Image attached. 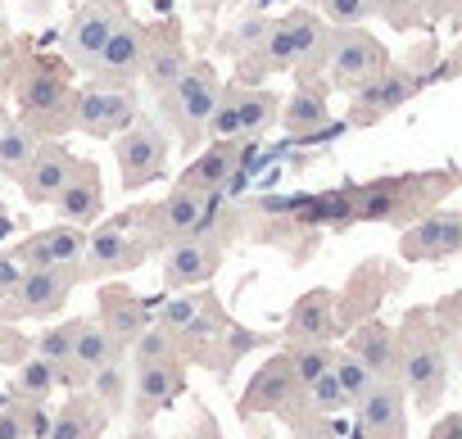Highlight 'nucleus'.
<instances>
[{
  "instance_id": "6",
  "label": "nucleus",
  "mask_w": 462,
  "mask_h": 439,
  "mask_svg": "<svg viewBox=\"0 0 462 439\" xmlns=\"http://www.w3.org/2000/svg\"><path fill=\"white\" fill-rule=\"evenodd\" d=\"M123 19H127L123 0H82V5L73 10V19H69V32H64L69 59H73L82 73H91L96 59H100V50H105V41H109V32H114Z\"/></svg>"
},
{
  "instance_id": "18",
  "label": "nucleus",
  "mask_w": 462,
  "mask_h": 439,
  "mask_svg": "<svg viewBox=\"0 0 462 439\" xmlns=\"http://www.w3.org/2000/svg\"><path fill=\"white\" fill-rule=\"evenodd\" d=\"M358 416H363L367 439H403V398L394 385L372 380L367 394L358 398Z\"/></svg>"
},
{
  "instance_id": "16",
  "label": "nucleus",
  "mask_w": 462,
  "mask_h": 439,
  "mask_svg": "<svg viewBox=\"0 0 462 439\" xmlns=\"http://www.w3.org/2000/svg\"><path fill=\"white\" fill-rule=\"evenodd\" d=\"M462 245V223H457V213H430L421 227H412L399 245L403 259H444Z\"/></svg>"
},
{
  "instance_id": "33",
  "label": "nucleus",
  "mask_w": 462,
  "mask_h": 439,
  "mask_svg": "<svg viewBox=\"0 0 462 439\" xmlns=\"http://www.w3.org/2000/svg\"><path fill=\"white\" fill-rule=\"evenodd\" d=\"M376 10H381V0H322V14H327L336 28H358V23H367Z\"/></svg>"
},
{
  "instance_id": "27",
  "label": "nucleus",
  "mask_w": 462,
  "mask_h": 439,
  "mask_svg": "<svg viewBox=\"0 0 462 439\" xmlns=\"http://www.w3.org/2000/svg\"><path fill=\"white\" fill-rule=\"evenodd\" d=\"M159 326L168 335H199V331H213L217 326V308L204 304V299H168Z\"/></svg>"
},
{
  "instance_id": "30",
  "label": "nucleus",
  "mask_w": 462,
  "mask_h": 439,
  "mask_svg": "<svg viewBox=\"0 0 462 439\" xmlns=\"http://www.w3.org/2000/svg\"><path fill=\"white\" fill-rule=\"evenodd\" d=\"M331 376H336V385L345 389V398H349V403H358V398L367 394V385L376 380V376H372V367H367L358 353H340V358H331Z\"/></svg>"
},
{
  "instance_id": "11",
  "label": "nucleus",
  "mask_w": 462,
  "mask_h": 439,
  "mask_svg": "<svg viewBox=\"0 0 462 439\" xmlns=\"http://www.w3.org/2000/svg\"><path fill=\"white\" fill-rule=\"evenodd\" d=\"M82 250H87V232L73 227V223H60L51 232H37L23 250H19V268H64L73 272L82 263Z\"/></svg>"
},
{
  "instance_id": "43",
  "label": "nucleus",
  "mask_w": 462,
  "mask_h": 439,
  "mask_svg": "<svg viewBox=\"0 0 462 439\" xmlns=\"http://www.w3.org/2000/svg\"><path fill=\"white\" fill-rule=\"evenodd\" d=\"M435 439H462V416H444L435 425Z\"/></svg>"
},
{
  "instance_id": "32",
  "label": "nucleus",
  "mask_w": 462,
  "mask_h": 439,
  "mask_svg": "<svg viewBox=\"0 0 462 439\" xmlns=\"http://www.w3.org/2000/svg\"><path fill=\"white\" fill-rule=\"evenodd\" d=\"M354 353L372 367V376H381V371L390 367V358H394V353H390V335H385L381 326H363V331L354 335Z\"/></svg>"
},
{
  "instance_id": "24",
  "label": "nucleus",
  "mask_w": 462,
  "mask_h": 439,
  "mask_svg": "<svg viewBox=\"0 0 462 439\" xmlns=\"http://www.w3.org/2000/svg\"><path fill=\"white\" fill-rule=\"evenodd\" d=\"M118 353V340L100 326V322H78V331H73V353H69V362H73V376H91L100 362H109Z\"/></svg>"
},
{
  "instance_id": "2",
  "label": "nucleus",
  "mask_w": 462,
  "mask_h": 439,
  "mask_svg": "<svg viewBox=\"0 0 462 439\" xmlns=\"http://www.w3.org/2000/svg\"><path fill=\"white\" fill-rule=\"evenodd\" d=\"M217 91H222V78H217V69H213L208 59L186 64L181 78L163 91V114L177 123V132H181L186 145H195V141L204 136L208 114H213V105H217Z\"/></svg>"
},
{
  "instance_id": "37",
  "label": "nucleus",
  "mask_w": 462,
  "mask_h": 439,
  "mask_svg": "<svg viewBox=\"0 0 462 439\" xmlns=\"http://www.w3.org/2000/svg\"><path fill=\"white\" fill-rule=\"evenodd\" d=\"M309 398H313V407H318V412H340V407L349 403V398H345V389L336 385L331 367H327V371H322V376L309 385Z\"/></svg>"
},
{
  "instance_id": "13",
  "label": "nucleus",
  "mask_w": 462,
  "mask_h": 439,
  "mask_svg": "<svg viewBox=\"0 0 462 439\" xmlns=\"http://www.w3.org/2000/svg\"><path fill=\"white\" fill-rule=\"evenodd\" d=\"M186 69V50H181V32L177 23H159L154 32H145V55H141V78L154 96H163Z\"/></svg>"
},
{
  "instance_id": "34",
  "label": "nucleus",
  "mask_w": 462,
  "mask_h": 439,
  "mask_svg": "<svg viewBox=\"0 0 462 439\" xmlns=\"http://www.w3.org/2000/svg\"><path fill=\"white\" fill-rule=\"evenodd\" d=\"M73 331H78V322L73 326H46L42 335H37V358H46L55 371L69 362V353H73Z\"/></svg>"
},
{
  "instance_id": "39",
  "label": "nucleus",
  "mask_w": 462,
  "mask_h": 439,
  "mask_svg": "<svg viewBox=\"0 0 462 439\" xmlns=\"http://www.w3.org/2000/svg\"><path fill=\"white\" fill-rule=\"evenodd\" d=\"M19 421H23V434H28V439H46V430H51V412H46L42 398H23Z\"/></svg>"
},
{
  "instance_id": "14",
  "label": "nucleus",
  "mask_w": 462,
  "mask_h": 439,
  "mask_svg": "<svg viewBox=\"0 0 462 439\" xmlns=\"http://www.w3.org/2000/svg\"><path fill=\"white\" fill-rule=\"evenodd\" d=\"M69 168H73V154L64 145H37V154L19 172V186L32 204H51L60 195V186L69 181Z\"/></svg>"
},
{
  "instance_id": "42",
  "label": "nucleus",
  "mask_w": 462,
  "mask_h": 439,
  "mask_svg": "<svg viewBox=\"0 0 462 439\" xmlns=\"http://www.w3.org/2000/svg\"><path fill=\"white\" fill-rule=\"evenodd\" d=\"M19 263L10 259V254H0V290H14V281H19Z\"/></svg>"
},
{
  "instance_id": "35",
  "label": "nucleus",
  "mask_w": 462,
  "mask_h": 439,
  "mask_svg": "<svg viewBox=\"0 0 462 439\" xmlns=\"http://www.w3.org/2000/svg\"><path fill=\"white\" fill-rule=\"evenodd\" d=\"M145 322H150V317H145L141 304H114V308H109V322H100V326H105L114 340H132Z\"/></svg>"
},
{
  "instance_id": "12",
  "label": "nucleus",
  "mask_w": 462,
  "mask_h": 439,
  "mask_svg": "<svg viewBox=\"0 0 462 439\" xmlns=\"http://www.w3.org/2000/svg\"><path fill=\"white\" fill-rule=\"evenodd\" d=\"M141 55H145V28L127 14L114 32H109V41H105V50H100V59H96V78L100 82H132L136 73H141Z\"/></svg>"
},
{
  "instance_id": "40",
  "label": "nucleus",
  "mask_w": 462,
  "mask_h": 439,
  "mask_svg": "<svg viewBox=\"0 0 462 439\" xmlns=\"http://www.w3.org/2000/svg\"><path fill=\"white\" fill-rule=\"evenodd\" d=\"M331 326V317H327V299H309L304 308H300V317H295V331L300 335H309V331H327Z\"/></svg>"
},
{
  "instance_id": "1",
  "label": "nucleus",
  "mask_w": 462,
  "mask_h": 439,
  "mask_svg": "<svg viewBox=\"0 0 462 439\" xmlns=\"http://www.w3.org/2000/svg\"><path fill=\"white\" fill-rule=\"evenodd\" d=\"M309 64H322V73H327V82H331L336 91H358L367 78H376V73L390 64V55H385V46H381L372 32H363V28H340L331 41L318 37V46H313L295 69H309Z\"/></svg>"
},
{
  "instance_id": "28",
  "label": "nucleus",
  "mask_w": 462,
  "mask_h": 439,
  "mask_svg": "<svg viewBox=\"0 0 462 439\" xmlns=\"http://www.w3.org/2000/svg\"><path fill=\"white\" fill-rule=\"evenodd\" d=\"M37 132L28 127V123H5L0 118V172H10V177H19L23 168H28V159L37 154Z\"/></svg>"
},
{
  "instance_id": "21",
  "label": "nucleus",
  "mask_w": 462,
  "mask_h": 439,
  "mask_svg": "<svg viewBox=\"0 0 462 439\" xmlns=\"http://www.w3.org/2000/svg\"><path fill=\"white\" fill-rule=\"evenodd\" d=\"M236 141H217V145H208V154H199L186 172H181V186H190V190H226L231 186V172H236Z\"/></svg>"
},
{
  "instance_id": "4",
  "label": "nucleus",
  "mask_w": 462,
  "mask_h": 439,
  "mask_svg": "<svg viewBox=\"0 0 462 439\" xmlns=\"http://www.w3.org/2000/svg\"><path fill=\"white\" fill-rule=\"evenodd\" d=\"M282 114V100L273 91H250V87H231L217 91V105L208 114V127L217 141H241V136H263Z\"/></svg>"
},
{
  "instance_id": "17",
  "label": "nucleus",
  "mask_w": 462,
  "mask_h": 439,
  "mask_svg": "<svg viewBox=\"0 0 462 439\" xmlns=\"http://www.w3.org/2000/svg\"><path fill=\"white\" fill-rule=\"evenodd\" d=\"M69 272L64 268H23L14 281V304L23 313H55L69 299Z\"/></svg>"
},
{
  "instance_id": "26",
  "label": "nucleus",
  "mask_w": 462,
  "mask_h": 439,
  "mask_svg": "<svg viewBox=\"0 0 462 439\" xmlns=\"http://www.w3.org/2000/svg\"><path fill=\"white\" fill-rule=\"evenodd\" d=\"M204 190H190V186H177L159 208H154V217H159V227H163V236L172 241V236H186L190 227H195V217H199V208H204Z\"/></svg>"
},
{
  "instance_id": "29",
  "label": "nucleus",
  "mask_w": 462,
  "mask_h": 439,
  "mask_svg": "<svg viewBox=\"0 0 462 439\" xmlns=\"http://www.w3.org/2000/svg\"><path fill=\"white\" fill-rule=\"evenodd\" d=\"M91 389H96V403H100L105 412H118V407H123V398H127V371H123L118 353L91 371Z\"/></svg>"
},
{
  "instance_id": "19",
  "label": "nucleus",
  "mask_w": 462,
  "mask_h": 439,
  "mask_svg": "<svg viewBox=\"0 0 462 439\" xmlns=\"http://www.w3.org/2000/svg\"><path fill=\"white\" fill-rule=\"evenodd\" d=\"M403 380H408V389L417 394V403L421 407H435V398L444 394V353H439V344H412L408 349V358H403Z\"/></svg>"
},
{
  "instance_id": "9",
  "label": "nucleus",
  "mask_w": 462,
  "mask_h": 439,
  "mask_svg": "<svg viewBox=\"0 0 462 439\" xmlns=\"http://www.w3.org/2000/svg\"><path fill=\"white\" fill-rule=\"evenodd\" d=\"M417 87H421V78H417L412 69H403V64H385L376 78H367L358 91H349V96H354L349 118H354V123H376V118L394 114L399 105H408V100L417 96Z\"/></svg>"
},
{
  "instance_id": "25",
  "label": "nucleus",
  "mask_w": 462,
  "mask_h": 439,
  "mask_svg": "<svg viewBox=\"0 0 462 439\" xmlns=\"http://www.w3.org/2000/svg\"><path fill=\"white\" fill-rule=\"evenodd\" d=\"M105 430V407L96 398H73L64 412L51 416L46 439H96Z\"/></svg>"
},
{
  "instance_id": "31",
  "label": "nucleus",
  "mask_w": 462,
  "mask_h": 439,
  "mask_svg": "<svg viewBox=\"0 0 462 439\" xmlns=\"http://www.w3.org/2000/svg\"><path fill=\"white\" fill-rule=\"evenodd\" d=\"M55 380H60V371L46 362V358H28V362H19V376H14V389L23 394V398H51V389H55Z\"/></svg>"
},
{
  "instance_id": "10",
  "label": "nucleus",
  "mask_w": 462,
  "mask_h": 439,
  "mask_svg": "<svg viewBox=\"0 0 462 439\" xmlns=\"http://www.w3.org/2000/svg\"><path fill=\"white\" fill-rule=\"evenodd\" d=\"M55 208H60L64 223H73V227H87V223H96V217H100V208H105V186H100V168H96L91 159H73L69 181H64L60 195H55Z\"/></svg>"
},
{
  "instance_id": "7",
  "label": "nucleus",
  "mask_w": 462,
  "mask_h": 439,
  "mask_svg": "<svg viewBox=\"0 0 462 439\" xmlns=\"http://www.w3.org/2000/svg\"><path fill=\"white\" fill-rule=\"evenodd\" d=\"M136 118V96L123 82H96L82 96H73V127L87 136H118Z\"/></svg>"
},
{
  "instance_id": "15",
  "label": "nucleus",
  "mask_w": 462,
  "mask_h": 439,
  "mask_svg": "<svg viewBox=\"0 0 462 439\" xmlns=\"http://www.w3.org/2000/svg\"><path fill=\"white\" fill-rule=\"evenodd\" d=\"M141 245L123 232V227H100L96 236H87V250H82V263L91 277H114L132 263H141Z\"/></svg>"
},
{
  "instance_id": "20",
  "label": "nucleus",
  "mask_w": 462,
  "mask_h": 439,
  "mask_svg": "<svg viewBox=\"0 0 462 439\" xmlns=\"http://www.w3.org/2000/svg\"><path fill=\"white\" fill-rule=\"evenodd\" d=\"M213 268H217V250H208L195 236H177V245L163 259V277L172 286H199V281L213 277Z\"/></svg>"
},
{
  "instance_id": "3",
  "label": "nucleus",
  "mask_w": 462,
  "mask_h": 439,
  "mask_svg": "<svg viewBox=\"0 0 462 439\" xmlns=\"http://www.w3.org/2000/svg\"><path fill=\"white\" fill-rule=\"evenodd\" d=\"M19 114L32 132H60V127H73V91H69V78L46 69V64H32L23 78H19Z\"/></svg>"
},
{
  "instance_id": "23",
  "label": "nucleus",
  "mask_w": 462,
  "mask_h": 439,
  "mask_svg": "<svg viewBox=\"0 0 462 439\" xmlns=\"http://www.w3.org/2000/svg\"><path fill=\"white\" fill-rule=\"evenodd\" d=\"M282 123H286V132L291 136H304V132H318V127H327V96H322V87H313V82H300V91L282 105V114H277Z\"/></svg>"
},
{
  "instance_id": "38",
  "label": "nucleus",
  "mask_w": 462,
  "mask_h": 439,
  "mask_svg": "<svg viewBox=\"0 0 462 439\" xmlns=\"http://www.w3.org/2000/svg\"><path fill=\"white\" fill-rule=\"evenodd\" d=\"M132 344H136V358H168L172 353V335L163 326H150V322L132 335Z\"/></svg>"
},
{
  "instance_id": "8",
  "label": "nucleus",
  "mask_w": 462,
  "mask_h": 439,
  "mask_svg": "<svg viewBox=\"0 0 462 439\" xmlns=\"http://www.w3.org/2000/svg\"><path fill=\"white\" fill-rule=\"evenodd\" d=\"M318 37H322L318 14L291 10L282 23H268V32H263V41H259V69H273V73L295 69V64L318 46Z\"/></svg>"
},
{
  "instance_id": "22",
  "label": "nucleus",
  "mask_w": 462,
  "mask_h": 439,
  "mask_svg": "<svg viewBox=\"0 0 462 439\" xmlns=\"http://www.w3.org/2000/svg\"><path fill=\"white\" fill-rule=\"evenodd\" d=\"M181 389V371L168 362V358H141L136 367V398H141V412H154L163 403H172Z\"/></svg>"
},
{
  "instance_id": "44",
  "label": "nucleus",
  "mask_w": 462,
  "mask_h": 439,
  "mask_svg": "<svg viewBox=\"0 0 462 439\" xmlns=\"http://www.w3.org/2000/svg\"><path fill=\"white\" fill-rule=\"evenodd\" d=\"M0 349H19V344H14V340H10L5 331H0ZM0 358H5V353H0Z\"/></svg>"
},
{
  "instance_id": "45",
  "label": "nucleus",
  "mask_w": 462,
  "mask_h": 439,
  "mask_svg": "<svg viewBox=\"0 0 462 439\" xmlns=\"http://www.w3.org/2000/svg\"><path fill=\"white\" fill-rule=\"evenodd\" d=\"M0 223H5V204H0Z\"/></svg>"
},
{
  "instance_id": "36",
  "label": "nucleus",
  "mask_w": 462,
  "mask_h": 439,
  "mask_svg": "<svg viewBox=\"0 0 462 439\" xmlns=\"http://www.w3.org/2000/svg\"><path fill=\"white\" fill-rule=\"evenodd\" d=\"M331 358H336V353H327V349H304V353H295V362H291V380H295L300 389H309V385L331 367Z\"/></svg>"
},
{
  "instance_id": "5",
  "label": "nucleus",
  "mask_w": 462,
  "mask_h": 439,
  "mask_svg": "<svg viewBox=\"0 0 462 439\" xmlns=\"http://www.w3.org/2000/svg\"><path fill=\"white\" fill-rule=\"evenodd\" d=\"M114 154H118V168H123V186H127V190H141V186H150V181L163 177V168H168V136H163L150 118L136 114V118L118 132Z\"/></svg>"
},
{
  "instance_id": "41",
  "label": "nucleus",
  "mask_w": 462,
  "mask_h": 439,
  "mask_svg": "<svg viewBox=\"0 0 462 439\" xmlns=\"http://www.w3.org/2000/svg\"><path fill=\"white\" fill-rule=\"evenodd\" d=\"M0 439H23V421H19V407H0Z\"/></svg>"
}]
</instances>
